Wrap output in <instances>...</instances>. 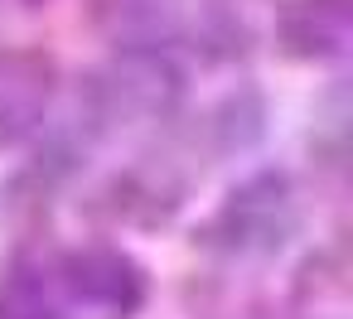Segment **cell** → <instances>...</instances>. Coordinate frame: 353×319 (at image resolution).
Segmentation results:
<instances>
[{"label": "cell", "instance_id": "cell-1", "mask_svg": "<svg viewBox=\"0 0 353 319\" xmlns=\"http://www.w3.org/2000/svg\"><path fill=\"white\" fill-rule=\"evenodd\" d=\"M184 102V68L160 44H131L112 54L78 92L83 136H121L150 121H170Z\"/></svg>", "mask_w": 353, "mask_h": 319}, {"label": "cell", "instance_id": "cell-2", "mask_svg": "<svg viewBox=\"0 0 353 319\" xmlns=\"http://www.w3.org/2000/svg\"><path fill=\"white\" fill-rule=\"evenodd\" d=\"M295 227H300V208L290 179L261 169L223 198V208L208 223V247L228 251L232 261H266L290 247Z\"/></svg>", "mask_w": 353, "mask_h": 319}, {"label": "cell", "instance_id": "cell-3", "mask_svg": "<svg viewBox=\"0 0 353 319\" xmlns=\"http://www.w3.org/2000/svg\"><path fill=\"white\" fill-rule=\"evenodd\" d=\"M54 102V63L30 49H0V150L30 141Z\"/></svg>", "mask_w": 353, "mask_h": 319}, {"label": "cell", "instance_id": "cell-4", "mask_svg": "<svg viewBox=\"0 0 353 319\" xmlns=\"http://www.w3.org/2000/svg\"><path fill=\"white\" fill-rule=\"evenodd\" d=\"M281 39L295 59H339L348 49V0H295L281 20Z\"/></svg>", "mask_w": 353, "mask_h": 319}]
</instances>
